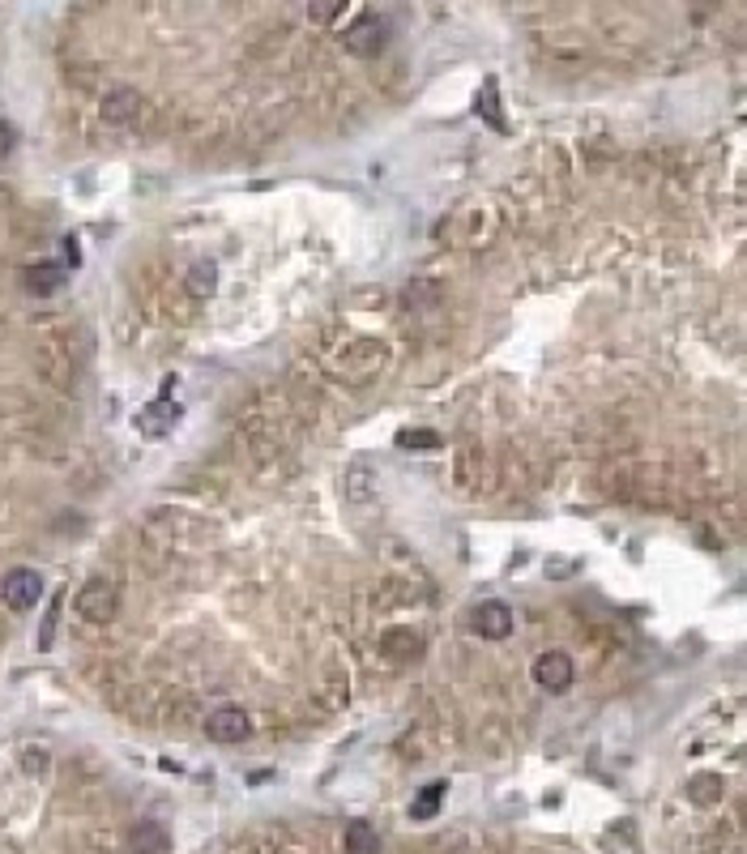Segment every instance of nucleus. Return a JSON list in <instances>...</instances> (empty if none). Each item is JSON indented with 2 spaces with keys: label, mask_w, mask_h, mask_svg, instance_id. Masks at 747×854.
<instances>
[{
  "label": "nucleus",
  "mask_w": 747,
  "mask_h": 854,
  "mask_svg": "<svg viewBox=\"0 0 747 854\" xmlns=\"http://www.w3.org/2000/svg\"><path fill=\"white\" fill-rule=\"evenodd\" d=\"M73 611L82 615L86 624H111L120 615V585L111 577H90L73 598Z\"/></svg>",
  "instance_id": "f257e3e1"
},
{
  "label": "nucleus",
  "mask_w": 747,
  "mask_h": 854,
  "mask_svg": "<svg viewBox=\"0 0 747 854\" xmlns=\"http://www.w3.org/2000/svg\"><path fill=\"white\" fill-rule=\"evenodd\" d=\"M389 35H393V30H389V22L380 18V13H363V18H355L351 26H346L342 47L351 56H368L372 60V56H380L389 47Z\"/></svg>",
  "instance_id": "f03ea898"
},
{
  "label": "nucleus",
  "mask_w": 747,
  "mask_h": 854,
  "mask_svg": "<svg viewBox=\"0 0 747 854\" xmlns=\"http://www.w3.org/2000/svg\"><path fill=\"white\" fill-rule=\"evenodd\" d=\"M572 679H577V662H572L564 650H547V654H538L534 658V684L543 688V692H568L572 688Z\"/></svg>",
  "instance_id": "7ed1b4c3"
},
{
  "label": "nucleus",
  "mask_w": 747,
  "mask_h": 854,
  "mask_svg": "<svg viewBox=\"0 0 747 854\" xmlns=\"http://www.w3.org/2000/svg\"><path fill=\"white\" fill-rule=\"evenodd\" d=\"M205 735L214 743H244L252 735V718L240 705H218L210 718H205Z\"/></svg>",
  "instance_id": "20e7f679"
},
{
  "label": "nucleus",
  "mask_w": 747,
  "mask_h": 854,
  "mask_svg": "<svg viewBox=\"0 0 747 854\" xmlns=\"http://www.w3.org/2000/svg\"><path fill=\"white\" fill-rule=\"evenodd\" d=\"M0 598H5L13 611H30L43 598V577L35 568H13V573H5V581H0Z\"/></svg>",
  "instance_id": "39448f33"
},
{
  "label": "nucleus",
  "mask_w": 747,
  "mask_h": 854,
  "mask_svg": "<svg viewBox=\"0 0 747 854\" xmlns=\"http://www.w3.org/2000/svg\"><path fill=\"white\" fill-rule=\"evenodd\" d=\"M470 628H474V637H483V641H504L508 632H513V607L508 603H479L470 611Z\"/></svg>",
  "instance_id": "423d86ee"
},
{
  "label": "nucleus",
  "mask_w": 747,
  "mask_h": 854,
  "mask_svg": "<svg viewBox=\"0 0 747 854\" xmlns=\"http://www.w3.org/2000/svg\"><path fill=\"white\" fill-rule=\"evenodd\" d=\"M99 112L107 124H137L141 116H146V99L133 90V86H116V90H107L103 94V103H99Z\"/></svg>",
  "instance_id": "0eeeda50"
},
{
  "label": "nucleus",
  "mask_w": 747,
  "mask_h": 854,
  "mask_svg": "<svg viewBox=\"0 0 747 854\" xmlns=\"http://www.w3.org/2000/svg\"><path fill=\"white\" fill-rule=\"evenodd\" d=\"M380 654L389 662H397V667H415V662L427 654V641L415 628H389L385 637H380Z\"/></svg>",
  "instance_id": "6e6552de"
},
{
  "label": "nucleus",
  "mask_w": 747,
  "mask_h": 854,
  "mask_svg": "<svg viewBox=\"0 0 747 854\" xmlns=\"http://www.w3.org/2000/svg\"><path fill=\"white\" fill-rule=\"evenodd\" d=\"M22 287H26V295H35V299L56 295L60 287H65V265L60 261H30L22 270Z\"/></svg>",
  "instance_id": "1a4fd4ad"
},
{
  "label": "nucleus",
  "mask_w": 747,
  "mask_h": 854,
  "mask_svg": "<svg viewBox=\"0 0 747 854\" xmlns=\"http://www.w3.org/2000/svg\"><path fill=\"white\" fill-rule=\"evenodd\" d=\"M129 854H171V833L158 820H137L129 829Z\"/></svg>",
  "instance_id": "9d476101"
},
{
  "label": "nucleus",
  "mask_w": 747,
  "mask_h": 854,
  "mask_svg": "<svg viewBox=\"0 0 747 854\" xmlns=\"http://www.w3.org/2000/svg\"><path fill=\"white\" fill-rule=\"evenodd\" d=\"M342 854H380V833L368 820H351L342 837Z\"/></svg>",
  "instance_id": "9b49d317"
},
{
  "label": "nucleus",
  "mask_w": 747,
  "mask_h": 854,
  "mask_svg": "<svg viewBox=\"0 0 747 854\" xmlns=\"http://www.w3.org/2000/svg\"><path fill=\"white\" fill-rule=\"evenodd\" d=\"M176 419H180V406H171V402H167V406H163V402H154V406H146V410H141L137 427H141V432H146V436H163V432H167V427L176 423Z\"/></svg>",
  "instance_id": "f8f14e48"
},
{
  "label": "nucleus",
  "mask_w": 747,
  "mask_h": 854,
  "mask_svg": "<svg viewBox=\"0 0 747 854\" xmlns=\"http://www.w3.org/2000/svg\"><path fill=\"white\" fill-rule=\"evenodd\" d=\"M188 291L197 299H210L218 291V265L214 261H197L193 270H188Z\"/></svg>",
  "instance_id": "ddd939ff"
},
{
  "label": "nucleus",
  "mask_w": 747,
  "mask_h": 854,
  "mask_svg": "<svg viewBox=\"0 0 747 854\" xmlns=\"http://www.w3.org/2000/svg\"><path fill=\"white\" fill-rule=\"evenodd\" d=\"M440 803H444V782H432V786H423L415 803H410V816L415 820H432L440 812Z\"/></svg>",
  "instance_id": "4468645a"
},
{
  "label": "nucleus",
  "mask_w": 747,
  "mask_h": 854,
  "mask_svg": "<svg viewBox=\"0 0 747 854\" xmlns=\"http://www.w3.org/2000/svg\"><path fill=\"white\" fill-rule=\"evenodd\" d=\"M397 449H440V432H432V427H406V432H397Z\"/></svg>",
  "instance_id": "2eb2a0df"
},
{
  "label": "nucleus",
  "mask_w": 747,
  "mask_h": 854,
  "mask_svg": "<svg viewBox=\"0 0 747 854\" xmlns=\"http://www.w3.org/2000/svg\"><path fill=\"white\" fill-rule=\"evenodd\" d=\"M60 603H65V594H56V598H52V607H47V615H43V624H39V650H52V645H56Z\"/></svg>",
  "instance_id": "dca6fc26"
},
{
  "label": "nucleus",
  "mask_w": 747,
  "mask_h": 854,
  "mask_svg": "<svg viewBox=\"0 0 747 854\" xmlns=\"http://www.w3.org/2000/svg\"><path fill=\"white\" fill-rule=\"evenodd\" d=\"M342 9H346V0H308V18L316 26H333L342 18Z\"/></svg>",
  "instance_id": "f3484780"
},
{
  "label": "nucleus",
  "mask_w": 747,
  "mask_h": 854,
  "mask_svg": "<svg viewBox=\"0 0 747 854\" xmlns=\"http://www.w3.org/2000/svg\"><path fill=\"white\" fill-rule=\"evenodd\" d=\"M479 112H483V120L491 124V129H504V112H500V103H496V82H483V94H479Z\"/></svg>",
  "instance_id": "a211bd4d"
},
{
  "label": "nucleus",
  "mask_w": 747,
  "mask_h": 854,
  "mask_svg": "<svg viewBox=\"0 0 747 854\" xmlns=\"http://www.w3.org/2000/svg\"><path fill=\"white\" fill-rule=\"evenodd\" d=\"M688 795L696 799V803H713L722 795V782L718 778H692V786H688Z\"/></svg>",
  "instance_id": "6ab92c4d"
},
{
  "label": "nucleus",
  "mask_w": 747,
  "mask_h": 854,
  "mask_svg": "<svg viewBox=\"0 0 747 854\" xmlns=\"http://www.w3.org/2000/svg\"><path fill=\"white\" fill-rule=\"evenodd\" d=\"M13 150H18V129L9 120H0V158H9Z\"/></svg>",
  "instance_id": "aec40b11"
}]
</instances>
